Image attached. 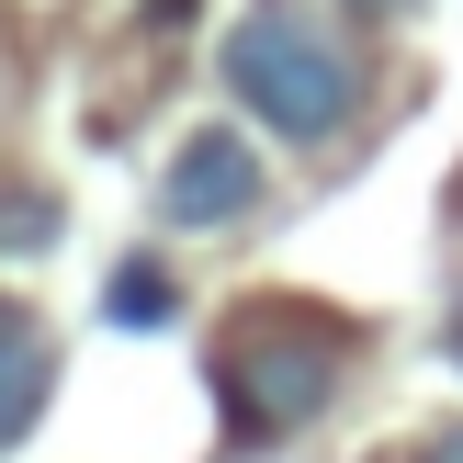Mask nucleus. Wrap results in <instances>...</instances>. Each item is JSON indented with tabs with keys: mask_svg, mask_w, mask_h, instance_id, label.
<instances>
[{
	"mask_svg": "<svg viewBox=\"0 0 463 463\" xmlns=\"http://www.w3.org/2000/svg\"><path fill=\"white\" fill-rule=\"evenodd\" d=\"M226 90H238L249 125H271L283 147H328L339 125L362 113V57L317 0H249L226 23Z\"/></svg>",
	"mask_w": 463,
	"mask_h": 463,
	"instance_id": "1",
	"label": "nucleus"
},
{
	"mask_svg": "<svg viewBox=\"0 0 463 463\" xmlns=\"http://www.w3.org/2000/svg\"><path fill=\"white\" fill-rule=\"evenodd\" d=\"M339 362H351V328H328V317H238L215 351V396H226V430L238 441H283V430H306L317 407L339 396Z\"/></svg>",
	"mask_w": 463,
	"mask_h": 463,
	"instance_id": "2",
	"label": "nucleus"
},
{
	"mask_svg": "<svg viewBox=\"0 0 463 463\" xmlns=\"http://www.w3.org/2000/svg\"><path fill=\"white\" fill-rule=\"evenodd\" d=\"M249 203H260V147L238 125H193L170 147V170H158V215L203 238V226H238Z\"/></svg>",
	"mask_w": 463,
	"mask_h": 463,
	"instance_id": "3",
	"label": "nucleus"
},
{
	"mask_svg": "<svg viewBox=\"0 0 463 463\" xmlns=\"http://www.w3.org/2000/svg\"><path fill=\"white\" fill-rule=\"evenodd\" d=\"M45 384H57V351H45V328L23 306H0V452L23 441V430L45 419Z\"/></svg>",
	"mask_w": 463,
	"mask_h": 463,
	"instance_id": "4",
	"label": "nucleus"
},
{
	"mask_svg": "<svg viewBox=\"0 0 463 463\" xmlns=\"http://www.w3.org/2000/svg\"><path fill=\"white\" fill-rule=\"evenodd\" d=\"M102 317H113V328H170V317H181V283H170L158 260H125L113 294H102Z\"/></svg>",
	"mask_w": 463,
	"mask_h": 463,
	"instance_id": "5",
	"label": "nucleus"
},
{
	"mask_svg": "<svg viewBox=\"0 0 463 463\" xmlns=\"http://www.w3.org/2000/svg\"><path fill=\"white\" fill-rule=\"evenodd\" d=\"M45 238H57L45 193H0V249H45Z\"/></svg>",
	"mask_w": 463,
	"mask_h": 463,
	"instance_id": "6",
	"label": "nucleus"
},
{
	"mask_svg": "<svg viewBox=\"0 0 463 463\" xmlns=\"http://www.w3.org/2000/svg\"><path fill=\"white\" fill-rule=\"evenodd\" d=\"M419 463H463V430H430V441H419Z\"/></svg>",
	"mask_w": 463,
	"mask_h": 463,
	"instance_id": "7",
	"label": "nucleus"
},
{
	"mask_svg": "<svg viewBox=\"0 0 463 463\" xmlns=\"http://www.w3.org/2000/svg\"><path fill=\"white\" fill-rule=\"evenodd\" d=\"M351 23H384V12H419V0H339Z\"/></svg>",
	"mask_w": 463,
	"mask_h": 463,
	"instance_id": "8",
	"label": "nucleus"
},
{
	"mask_svg": "<svg viewBox=\"0 0 463 463\" xmlns=\"http://www.w3.org/2000/svg\"><path fill=\"white\" fill-rule=\"evenodd\" d=\"M441 351H452V362H463V294H452V317H441Z\"/></svg>",
	"mask_w": 463,
	"mask_h": 463,
	"instance_id": "9",
	"label": "nucleus"
},
{
	"mask_svg": "<svg viewBox=\"0 0 463 463\" xmlns=\"http://www.w3.org/2000/svg\"><path fill=\"white\" fill-rule=\"evenodd\" d=\"M181 12H193V0H147V23H158V34H170V23H181Z\"/></svg>",
	"mask_w": 463,
	"mask_h": 463,
	"instance_id": "10",
	"label": "nucleus"
}]
</instances>
